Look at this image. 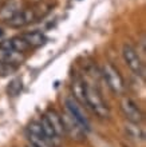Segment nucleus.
I'll return each mask as SVG.
<instances>
[{
    "mask_svg": "<svg viewBox=\"0 0 146 147\" xmlns=\"http://www.w3.org/2000/svg\"><path fill=\"white\" fill-rule=\"evenodd\" d=\"M15 70L14 66H10V64H4V63H0V76H5L11 71Z\"/></svg>",
    "mask_w": 146,
    "mask_h": 147,
    "instance_id": "17",
    "label": "nucleus"
},
{
    "mask_svg": "<svg viewBox=\"0 0 146 147\" xmlns=\"http://www.w3.org/2000/svg\"><path fill=\"white\" fill-rule=\"evenodd\" d=\"M22 9H23V0H8L0 9V22H8Z\"/></svg>",
    "mask_w": 146,
    "mask_h": 147,
    "instance_id": "8",
    "label": "nucleus"
},
{
    "mask_svg": "<svg viewBox=\"0 0 146 147\" xmlns=\"http://www.w3.org/2000/svg\"><path fill=\"white\" fill-rule=\"evenodd\" d=\"M27 147H34V146H31V144H28V146Z\"/></svg>",
    "mask_w": 146,
    "mask_h": 147,
    "instance_id": "18",
    "label": "nucleus"
},
{
    "mask_svg": "<svg viewBox=\"0 0 146 147\" xmlns=\"http://www.w3.org/2000/svg\"><path fill=\"white\" fill-rule=\"evenodd\" d=\"M40 127H42V131H43V134H44V136H46L47 139L50 140L51 143L54 144L56 140L59 139L58 136H56V134L54 132V130H52V127H51V124L48 123V120L46 119V116L43 115V118L40 119Z\"/></svg>",
    "mask_w": 146,
    "mask_h": 147,
    "instance_id": "15",
    "label": "nucleus"
},
{
    "mask_svg": "<svg viewBox=\"0 0 146 147\" xmlns=\"http://www.w3.org/2000/svg\"><path fill=\"white\" fill-rule=\"evenodd\" d=\"M46 119L48 120V123L51 124V127L54 130L58 138H62L65 135V130H63V123H62V118L55 110H48L46 112Z\"/></svg>",
    "mask_w": 146,
    "mask_h": 147,
    "instance_id": "10",
    "label": "nucleus"
},
{
    "mask_svg": "<svg viewBox=\"0 0 146 147\" xmlns=\"http://www.w3.org/2000/svg\"><path fill=\"white\" fill-rule=\"evenodd\" d=\"M85 102L91 107V110L98 116H101V118H109L110 110H109L107 105L105 103V100L102 99L99 92L94 87H91V86H88V84H85Z\"/></svg>",
    "mask_w": 146,
    "mask_h": 147,
    "instance_id": "1",
    "label": "nucleus"
},
{
    "mask_svg": "<svg viewBox=\"0 0 146 147\" xmlns=\"http://www.w3.org/2000/svg\"><path fill=\"white\" fill-rule=\"evenodd\" d=\"M125 131H126L127 136L135 140H143L145 139V132L141 127H138V124L135 123H129L125 126Z\"/></svg>",
    "mask_w": 146,
    "mask_h": 147,
    "instance_id": "14",
    "label": "nucleus"
},
{
    "mask_svg": "<svg viewBox=\"0 0 146 147\" xmlns=\"http://www.w3.org/2000/svg\"><path fill=\"white\" fill-rule=\"evenodd\" d=\"M65 105H66V110L69 112L70 115L73 116L74 119L77 120L78 123L82 126V128L85 131H88L90 130V123H88L87 116L85 115L83 110L81 109V106L78 103V100L74 96H67L65 99Z\"/></svg>",
    "mask_w": 146,
    "mask_h": 147,
    "instance_id": "6",
    "label": "nucleus"
},
{
    "mask_svg": "<svg viewBox=\"0 0 146 147\" xmlns=\"http://www.w3.org/2000/svg\"><path fill=\"white\" fill-rule=\"evenodd\" d=\"M34 20H36L35 12L32 8L30 9H22L16 13L15 16H12L11 19L7 22L8 27L11 28H23L26 26H28L30 23H32Z\"/></svg>",
    "mask_w": 146,
    "mask_h": 147,
    "instance_id": "7",
    "label": "nucleus"
},
{
    "mask_svg": "<svg viewBox=\"0 0 146 147\" xmlns=\"http://www.w3.org/2000/svg\"><path fill=\"white\" fill-rule=\"evenodd\" d=\"M22 88H23L22 79L16 78V79H14V80L10 83V86H8V94H10V95H12V96H16V95H19V94H20Z\"/></svg>",
    "mask_w": 146,
    "mask_h": 147,
    "instance_id": "16",
    "label": "nucleus"
},
{
    "mask_svg": "<svg viewBox=\"0 0 146 147\" xmlns=\"http://www.w3.org/2000/svg\"><path fill=\"white\" fill-rule=\"evenodd\" d=\"M0 48L11 50V51H15V52H19V54H23V52L30 50L31 47L28 46L27 42L22 36H15V38L3 40V42L0 43Z\"/></svg>",
    "mask_w": 146,
    "mask_h": 147,
    "instance_id": "9",
    "label": "nucleus"
},
{
    "mask_svg": "<svg viewBox=\"0 0 146 147\" xmlns=\"http://www.w3.org/2000/svg\"><path fill=\"white\" fill-rule=\"evenodd\" d=\"M121 110H122L123 115L126 116V119L130 122V123H135L139 124L143 120V114L141 111L137 103H135L131 98L129 96H123L121 99Z\"/></svg>",
    "mask_w": 146,
    "mask_h": 147,
    "instance_id": "5",
    "label": "nucleus"
},
{
    "mask_svg": "<svg viewBox=\"0 0 146 147\" xmlns=\"http://www.w3.org/2000/svg\"><path fill=\"white\" fill-rule=\"evenodd\" d=\"M23 60H24L23 54H19V52H15V51L11 50L0 48V63L15 66V64H20Z\"/></svg>",
    "mask_w": 146,
    "mask_h": 147,
    "instance_id": "11",
    "label": "nucleus"
},
{
    "mask_svg": "<svg viewBox=\"0 0 146 147\" xmlns=\"http://www.w3.org/2000/svg\"><path fill=\"white\" fill-rule=\"evenodd\" d=\"M122 56L125 59V63L135 75L142 78L145 76V64H143L142 59H141V56H139V54L137 52L134 47L130 46V44H123Z\"/></svg>",
    "mask_w": 146,
    "mask_h": 147,
    "instance_id": "2",
    "label": "nucleus"
},
{
    "mask_svg": "<svg viewBox=\"0 0 146 147\" xmlns=\"http://www.w3.org/2000/svg\"><path fill=\"white\" fill-rule=\"evenodd\" d=\"M22 38L27 42V44L30 47H42L47 43V36L40 31H32V32H27L23 34Z\"/></svg>",
    "mask_w": 146,
    "mask_h": 147,
    "instance_id": "12",
    "label": "nucleus"
},
{
    "mask_svg": "<svg viewBox=\"0 0 146 147\" xmlns=\"http://www.w3.org/2000/svg\"><path fill=\"white\" fill-rule=\"evenodd\" d=\"M27 138L30 144L34 147H54V144L51 143L44 135H38V134L27 132Z\"/></svg>",
    "mask_w": 146,
    "mask_h": 147,
    "instance_id": "13",
    "label": "nucleus"
},
{
    "mask_svg": "<svg viewBox=\"0 0 146 147\" xmlns=\"http://www.w3.org/2000/svg\"><path fill=\"white\" fill-rule=\"evenodd\" d=\"M102 75H103L105 80L107 83V86L110 87L114 94L119 95L125 91V82H123V78L121 76L119 71L117 70L114 66H111L110 63H106L102 67Z\"/></svg>",
    "mask_w": 146,
    "mask_h": 147,
    "instance_id": "3",
    "label": "nucleus"
},
{
    "mask_svg": "<svg viewBox=\"0 0 146 147\" xmlns=\"http://www.w3.org/2000/svg\"><path fill=\"white\" fill-rule=\"evenodd\" d=\"M60 118H62V123H63L65 134H67L71 139L77 140V142H83V140L86 139L85 130L82 128L81 124L78 123L77 120L70 115L69 112H66V114L60 115Z\"/></svg>",
    "mask_w": 146,
    "mask_h": 147,
    "instance_id": "4",
    "label": "nucleus"
}]
</instances>
